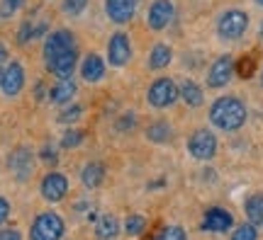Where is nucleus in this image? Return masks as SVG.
Wrapping results in <instances>:
<instances>
[{"label":"nucleus","mask_w":263,"mask_h":240,"mask_svg":"<svg viewBox=\"0 0 263 240\" xmlns=\"http://www.w3.org/2000/svg\"><path fill=\"white\" fill-rule=\"evenodd\" d=\"M3 73H5V68H0V85H3Z\"/></svg>","instance_id":"nucleus-39"},{"label":"nucleus","mask_w":263,"mask_h":240,"mask_svg":"<svg viewBox=\"0 0 263 240\" xmlns=\"http://www.w3.org/2000/svg\"><path fill=\"white\" fill-rule=\"evenodd\" d=\"M146 139L154 141V143H166L171 139V126L166 121H154L146 129Z\"/></svg>","instance_id":"nucleus-23"},{"label":"nucleus","mask_w":263,"mask_h":240,"mask_svg":"<svg viewBox=\"0 0 263 240\" xmlns=\"http://www.w3.org/2000/svg\"><path fill=\"white\" fill-rule=\"evenodd\" d=\"M78 93V85L68 78V80H59V85H54L51 90H49V100L54 102V104H66V102L73 100V95Z\"/></svg>","instance_id":"nucleus-17"},{"label":"nucleus","mask_w":263,"mask_h":240,"mask_svg":"<svg viewBox=\"0 0 263 240\" xmlns=\"http://www.w3.org/2000/svg\"><path fill=\"white\" fill-rule=\"evenodd\" d=\"M129 58H132L129 37H127L124 32L112 34V37H110V41H107V61H110V66L120 68V66H124Z\"/></svg>","instance_id":"nucleus-8"},{"label":"nucleus","mask_w":263,"mask_h":240,"mask_svg":"<svg viewBox=\"0 0 263 240\" xmlns=\"http://www.w3.org/2000/svg\"><path fill=\"white\" fill-rule=\"evenodd\" d=\"M8 216H10V202L5 197H0V226L8 221Z\"/></svg>","instance_id":"nucleus-35"},{"label":"nucleus","mask_w":263,"mask_h":240,"mask_svg":"<svg viewBox=\"0 0 263 240\" xmlns=\"http://www.w3.org/2000/svg\"><path fill=\"white\" fill-rule=\"evenodd\" d=\"M85 8H88V0H64V10L71 17H78Z\"/></svg>","instance_id":"nucleus-30"},{"label":"nucleus","mask_w":263,"mask_h":240,"mask_svg":"<svg viewBox=\"0 0 263 240\" xmlns=\"http://www.w3.org/2000/svg\"><path fill=\"white\" fill-rule=\"evenodd\" d=\"M180 97L178 93V85L173 83L171 78H159V80H154L149 88V93H146V100H149L151 107H156V110H163V107H171L173 102Z\"/></svg>","instance_id":"nucleus-3"},{"label":"nucleus","mask_w":263,"mask_h":240,"mask_svg":"<svg viewBox=\"0 0 263 240\" xmlns=\"http://www.w3.org/2000/svg\"><path fill=\"white\" fill-rule=\"evenodd\" d=\"M246 27H249V15H246L244 10H227L224 15L219 17V22H217L219 37L229 39V41L241 37L246 32Z\"/></svg>","instance_id":"nucleus-4"},{"label":"nucleus","mask_w":263,"mask_h":240,"mask_svg":"<svg viewBox=\"0 0 263 240\" xmlns=\"http://www.w3.org/2000/svg\"><path fill=\"white\" fill-rule=\"evenodd\" d=\"M29 39H34V25L32 22H22V27L17 32V41L20 44H27Z\"/></svg>","instance_id":"nucleus-32"},{"label":"nucleus","mask_w":263,"mask_h":240,"mask_svg":"<svg viewBox=\"0 0 263 240\" xmlns=\"http://www.w3.org/2000/svg\"><path fill=\"white\" fill-rule=\"evenodd\" d=\"M256 3H258V5H261V8H263V0H256Z\"/></svg>","instance_id":"nucleus-40"},{"label":"nucleus","mask_w":263,"mask_h":240,"mask_svg":"<svg viewBox=\"0 0 263 240\" xmlns=\"http://www.w3.org/2000/svg\"><path fill=\"white\" fill-rule=\"evenodd\" d=\"M134 124H137V117H134L132 112H127V114H124L122 119L117 121V129H120V131H129L132 126H134Z\"/></svg>","instance_id":"nucleus-33"},{"label":"nucleus","mask_w":263,"mask_h":240,"mask_svg":"<svg viewBox=\"0 0 263 240\" xmlns=\"http://www.w3.org/2000/svg\"><path fill=\"white\" fill-rule=\"evenodd\" d=\"M8 165H10V170H12V175L17 177L20 182H25V180L32 175V170H34V156H32L29 148H17V150H12V156L8 158Z\"/></svg>","instance_id":"nucleus-10"},{"label":"nucleus","mask_w":263,"mask_h":240,"mask_svg":"<svg viewBox=\"0 0 263 240\" xmlns=\"http://www.w3.org/2000/svg\"><path fill=\"white\" fill-rule=\"evenodd\" d=\"M171 61H173V51H171V47H166V44H156V47L151 49L149 68H154V71H161V68H166Z\"/></svg>","instance_id":"nucleus-22"},{"label":"nucleus","mask_w":263,"mask_h":240,"mask_svg":"<svg viewBox=\"0 0 263 240\" xmlns=\"http://www.w3.org/2000/svg\"><path fill=\"white\" fill-rule=\"evenodd\" d=\"M0 240H22L17 228H0Z\"/></svg>","instance_id":"nucleus-34"},{"label":"nucleus","mask_w":263,"mask_h":240,"mask_svg":"<svg viewBox=\"0 0 263 240\" xmlns=\"http://www.w3.org/2000/svg\"><path fill=\"white\" fill-rule=\"evenodd\" d=\"M134 10L137 5L132 3V0H105V12H107V17L117 22V25H124V22H129L134 17Z\"/></svg>","instance_id":"nucleus-15"},{"label":"nucleus","mask_w":263,"mask_h":240,"mask_svg":"<svg viewBox=\"0 0 263 240\" xmlns=\"http://www.w3.org/2000/svg\"><path fill=\"white\" fill-rule=\"evenodd\" d=\"M22 88H25V68H22V63L12 61V63L5 68V73H3L0 90L8 95V97H15V95L22 93Z\"/></svg>","instance_id":"nucleus-12"},{"label":"nucleus","mask_w":263,"mask_h":240,"mask_svg":"<svg viewBox=\"0 0 263 240\" xmlns=\"http://www.w3.org/2000/svg\"><path fill=\"white\" fill-rule=\"evenodd\" d=\"M156 240H188V235H185V231L180 226H168V228L161 231V235Z\"/></svg>","instance_id":"nucleus-28"},{"label":"nucleus","mask_w":263,"mask_h":240,"mask_svg":"<svg viewBox=\"0 0 263 240\" xmlns=\"http://www.w3.org/2000/svg\"><path fill=\"white\" fill-rule=\"evenodd\" d=\"M132 3H134V5H137V3H139V0H132Z\"/></svg>","instance_id":"nucleus-42"},{"label":"nucleus","mask_w":263,"mask_h":240,"mask_svg":"<svg viewBox=\"0 0 263 240\" xmlns=\"http://www.w3.org/2000/svg\"><path fill=\"white\" fill-rule=\"evenodd\" d=\"M232 213L219 209V206H212L205 211V219H202V231H210V233H227L232 228Z\"/></svg>","instance_id":"nucleus-13"},{"label":"nucleus","mask_w":263,"mask_h":240,"mask_svg":"<svg viewBox=\"0 0 263 240\" xmlns=\"http://www.w3.org/2000/svg\"><path fill=\"white\" fill-rule=\"evenodd\" d=\"M261 39H263V25H261Z\"/></svg>","instance_id":"nucleus-41"},{"label":"nucleus","mask_w":263,"mask_h":240,"mask_svg":"<svg viewBox=\"0 0 263 240\" xmlns=\"http://www.w3.org/2000/svg\"><path fill=\"white\" fill-rule=\"evenodd\" d=\"M117 233H120V221L115 219L112 213H110V216H103V219L98 221V226H95L98 240H115Z\"/></svg>","instance_id":"nucleus-20"},{"label":"nucleus","mask_w":263,"mask_h":240,"mask_svg":"<svg viewBox=\"0 0 263 240\" xmlns=\"http://www.w3.org/2000/svg\"><path fill=\"white\" fill-rule=\"evenodd\" d=\"M76 66H78V49H71V51L57 56L54 61H49L47 68L49 73H54L59 80H68V78H73Z\"/></svg>","instance_id":"nucleus-11"},{"label":"nucleus","mask_w":263,"mask_h":240,"mask_svg":"<svg viewBox=\"0 0 263 240\" xmlns=\"http://www.w3.org/2000/svg\"><path fill=\"white\" fill-rule=\"evenodd\" d=\"M244 211H246L249 223H254V226H263V194H254V197H249L246 204H244Z\"/></svg>","instance_id":"nucleus-21"},{"label":"nucleus","mask_w":263,"mask_h":240,"mask_svg":"<svg viewBox=\"0 0 263 240\" xmlns=\"http://www.w3.org/2000/svg\"><path fill=\"white\" fill-rule=\"evenodd\" d=\"M173 19V3L171 0H154L149 8V15H146V22H149L151 29H163Z\"/></svg>","instance_id":"nucleus-14"},{"label":"nucleus","mask_w":263,"mask_h":240,"mask_svg":"<svg viewBox=\"0 0 263 240\" xmlns=\"http://www.w3.org/2000/svg\"><path fill=\"white\" fill-rule=\"evenodd\" d=\"M66 233L64 219L54 211L39 213L29 226V240H61Z\"/></svg>","instance_id":"nucleus-2"},{"label":"nucleus","mask_w":263,"mask_h":240,"mask_svg":"<svg viewBox=\"0 0 263 240\" xmlns=\"http://www.w3.org/2000/svg\"><path fill=\"white\" fill-rule=\"evenodd\" d=\"M146 228V219L141 216V213H132L127 216V221H124V233L129 235V238H139L141 233Z\"/></svg>","instance_id":"nucleus-24"},{"label":"nucleus","mask_w":263,"mask_h":240,"mask_svg":"<svg viewBox=\"0 0 263 240\" xmlns=\"http://www.w3.org/2000/svg\"><path fill=\"white\" fill-rule=\"evenodd\" d=\"M81 114H83V107H81V104H73V107H66V110L59 114V121H61V124H73V121L81 119Z\"/></svg>","instance_id":"nucleus-27"},{"label":"nucleus","mask_w":263,"mask_h":240,"mask_svg":"<svg viewBox=\"0 0 263 240\" xmlns=\"http://www.w3.org/2000/svg\"><path fill=\"white\" fill-rule=\"evenodd\" d=\"M22 5H25V0H3L0 3V17H12Z\"/></svg>","instance_id":"nucleus-29"},{"label":"nucleus","mask_w":263,"mask_h":240,"mask_svg":"<svg viewBox=\"0 0 263 240\" xmlns=\"http://www.w3.org/2000/svg\"><path fill=\"white\" fill-rule=\"evenodd\" d=\"M180 97L185 100V104L188 107H200L202 104V100H205V95H202V90H200V85L193 83V80H183L178 88Z\"/></svg>","instance_id":"nucleus-19"},{"label":"nucleus","mask_w":263,"mask_h":240,"mask_svg":"<svg viewBox=\"0 0 263 240\" xmlns=\"http://www.w3.org/2000/svg\"><path fill=\"white\" fill-rule=\"evenodd\" d=\"M39 192H42V197L49 204H59L68 194V180L61 172H47L44 180H42V185H39Z\"/></svg>","instance_id":"nucleus-7"},{"label":"nucleus","mask_w":263,"mask_h":240,"mask_svg":"<svg viewBox=\"0 0 263 240\" xmlns=\"http://www.w3.org/2000/svg\"><path fill=\"white\" fill-rule=\"evenodd\" d=\"M8 58V49H5V44H0V63Z\"/></svg>","instance_id":"nucleus-38"},{"label":"nucleus","mask_w":263,"mask_h":240,"mask_svg":"<svg viewBox=\"0 0 263 240\" xmlns=\"http://www.w3.org/2000/svg\"><path fill=\"white\" fill-rule=\"evenodd\" d=\"M261 85H263V73H261Z\"/></svg>","instance_id":"nucleus-43"},{"label":"nucleus","mask_w":263,"mask_h":240,"mask_svg":"<svg viewBox=\"0 0 263 240\" xmlns=\"http://www.w3.org/2000/svg\"><path fill=\"white\" fill-rule=\"evenodd\" d=\"M234 71L241 75V78H251V75L256 73V58L254 56H244V58H239L236 66H234Z\"/></svg>","instance_id":"nucleus-25"},{"label":"nucleus","mask_w":263,"mask_h":240,"mask_svg":"<svg viewBox=\"0 0 263 240\" xmlns=\"http://www.w3.org/2000/svg\"><path fill=\"white\" fill-rule=\"evenodd\" d=\"M81 141H83V131H81V129L66 131V136L61 139V148H76Z\"/></svg>","instance_id":"nucleus-31"},{"label":"nucleus","mask_w":263,"mask_h":240,"mask_svg":"<svg viewBox=\"0 0 263 240\" xmlns=\"http://www.w3.org/2000/svg\"><path fill=\"white\" fill-rule=\"evenodd\" d=\"M188 150L197 160H210L217 153V136L210 129H197L188 139Z\"/></svg>","instance_id":"nucleus-5"},{"label":"nucleus","mask_w":263,"mask_h":240,"mask_svg":"<svg viewBox=\"0 0 263 240\" xmlns=\"http://www.w3.org/2000/svg\"><path fill=\"white\" fill-rule=\"evenodd\" d=\"M81 75H83L85 83H98V80H103V75H105L103 58L98 54H88L83 66H81Z\"/></svg>","instance_id":"nucleus-16"},{"label":"nucleus","mask_w":263,"mask_h":240,"mask_svg":"<svg viewBox=\"0 0 263 240\" xmlns=\"http://www.w3.org/2000/svg\"><path fill=\"white\" fill-rule=\"evenodd\" d=\"M258 231H256L254 223H244V226H236V231L232 233V240H256Z\"/></svg>","instance_id":"nucleus-26"},{"label":"nucleus","mask_w":263,"mask_h":240,"mask_svg":"<svg viewBox=\"0 0 263 240\" xmlns=\"http://www.w3.org/2000/svg\"><path fill=\"white\" fill-rule=\"evenodd\" d=\"M34 97H37V100L44 97V83H37V93H34Z\"/></svg>","instance_id":"nucleus-37"},{"label":"nucleus","mask_w":263,"mask_h":240,"mask_svg":"<svg viewBox=\"0 0 263 240\" xmlns=\"http://www.w3.org/2000/svg\"><path fill=\"white\" fill-rule=\"evenodd\" d=\"M210 121L222 131H236L244 126L246 107L239 97H219L210 107Z\"/></svg>","instance_id":"nucleus-1"},{"label":"nucleus","mask_w":263,"mask_h":240,"mask_svg":"<svg viewBox=\"0 0 263 240\" xmlns=\"http://www.w3.org/2000/svg\"><path fill=\"white\" fill-rule=\"evenodd\" d=\"M234 75V58L232 56H219L215 63L210 66V73H207V85L210 88H224Z\"/></svg>","instance_id":"nucleus-9"},{"label":"nucleus","mask_w":263,"mask_h":240,"mask_svg":"<svg viewBox=\"0 0 263 240\" xmlns=\"http://www.w3.org/2000/svg\"><path fill=\"white\" fill-rule=\"evenodd\" d=\"M76 49V39L73 34L68 32V29H57V32H51L44 41V61H54L57 56L66 54V51H71Z\"/></svg>","instance_id":"nucleus-6"},{"label":"nucleus","mask_w":263,"mask_h":240,"mask_svg":"<svg viewBox=\"0 0 263 240\" xmlns=\"http://www.w3.org/2000/svg\"><path fill=\"white\" fill-rule=\"evenodd\" d=\"M105 180V165L103 163H88L83 167V172H81V182H83L88 189H98V187L103 185Z\"/></svg>","instance_id":"nucleus-18"},{"label":"nucleus","mask_w":263,"mask_h":240,"mask_svg":"<svg viewBox=\"0 0 263 240\" xmlns=\"http://www.w3.org/2000/svg\"><path fill=\"white\" fill-rule=\"evenodd\" d=\"M42 160H44V163H49V165H57L59 156H57V153H51V148H44V150H42Z\"/></svg>","instance_id":"nucleus-36"}]
</instances>
